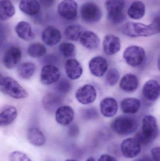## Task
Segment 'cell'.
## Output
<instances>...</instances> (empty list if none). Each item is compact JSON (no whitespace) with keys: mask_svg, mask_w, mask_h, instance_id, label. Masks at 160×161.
<instances>
[{"mask_svg":"<svg viewBox=\"0 0 160 161\" xmlns=\"http://www.w3.org/2000/svg\"><path fill=\"white\" fill-rule=\"evenodd\" d=\"M160 16H157L150 25L128 22L124 24L122 32L124 35L131 37H147L160 33Z\"/></svg>","mask_w":160,"mask_h":161,"instance_id":"cell-1","label":"cell"},{"mask_svg":"<svg viewBox=\"0 0 160 161\" xmlns=\"http://www.w3.org/2000/svg\"><path fill=\"white\" fill-rule=\"evenodd\" d=\"M159 129L157 120L152 115H146L142 120V132L137 133L135 139L141 145H147L157 139Z\"/></svg>","mask_w":160,"mask_h":161,"instance_id":"cell-2","label":"cell"},{"mask_svg":"<svg viewBox=\"0 0 160 161\" xmlns=\"http://www.w3.org/2000/svg\"><path fill=\"white\" fill-rule=\"evenodd\" d=\"M111 126L112 130L118 135L126 136L134 132L137 130L138 124L133 117L121 115L112 121Z\"/></svg>","mask_w":160,"mask_h":161,"instance_id":"cell-3","label":"cell"},{"mask_svg":"<svg viewBox=\"0 0 160 161\" xmlns=\"http://www.w3.org/2000/svg\"><path fill=\"white\" fill-rule=\"evenodd\" d=\"M105 7L108 12V19L114 24L122 23L126 17L123 13L125 7L124 0H107Z\"/></svg>","mask_w":160,"mask_h":161,"instance_id":"cell-4","label":"cell"},{"mask_svg":"<svg viewBox=\"0 0 160 161\" xmlns=\"http://www.w3.org/2000/svg\"><path fill=\"white\" fill-rule=\"evenodd\" d=\"M0 87L3 92L15 99H24L28 96L26 90L17 80L8 76L4 77L3 83Z\"/></svg>","mask_w":160,"mask_h":161,"instance_id":"cell-5","label":"cell"},{"mask_svg":"<svg viewBox=\"0 0 160 161\" xmlns=\"http://www.w3.org/2000/svg\"><path fill=\"white\" fill-rule=\"evenodd\" d=\"M123 57L129 65L135 68L143 63L145 58V52L142 47L133 45L127 47L125 50Z\"/></svg>","mask_w":160,"mask_h":161,"instance_id":"cell-6","label":"cell"},{"mask_svg":"<svg viewBox=\"0 0 160 161\" xmlns=\"http://www.w3.org/2000/svg\"><path fill=\"white\" fill-rule=\"evenodd\" d=\"M81 17L84 21L88 23L97 22L102 17V11L97 4L92 2L86 3L82 6Z\"/></svg>","mask_w":160,"mask_h":161,"instance_id":"cell-7","label":"cell"},{"mask_svg":"<svg viewBox=\"0 0 160 161\" xmlns=\"http://www.w3.org/2000/svg\"><path fill=\"white\" fill-rule=\"evenodd\" d=\"M21 58L22 52L20 48L17 46H10L4 54L3 63L7 69H11L18 66Z\"/></svg>","mask_w":160,"mask_h":161,"instance_id":"cell-8","label":"cell"},{"mask_svg":"<svg viewBox=\"0 0 160 161\" xmlns=\"http://www.w3.org/2000/svg\"><path fill=\"white\" fill-rule=\"evenodd\" d=\"M60 76L61 73L58 68L51 64H47L41 69L40 81L43 85H51L57 82Z\"/></svg>","mask_w":160,"mask_h":161,"instance_id":"cell-9","label":"cell"},{"mask_svg":"<svg viewBox=\"0 0 160 161\" xmlns=\"http://www.w3.org/2000/svg\"><path fill=\"white\" fill-rule=\"evenodd\" d=\"M76 99L81 104L88 105L95 100L97 92L95 87L90 84H85L76 91Z\"/></svg>","mask_w":160,"mask_h":161,"instance_id":"cell-10","label":"cell"},{"mask_svg":"<svg viewBox=\"0 0 160 161\" xmlns=\"http://www.w3.org/2000/svg\"><path fill=\"white\" fill-rule=\"evenodd\" d=\"M78 8L77 3L74 0H64L58 5L57 10L62 18L71 20L77 17Z\"/></svg>","mask_w":160,"mask_h":161,"instance_id":"cell-11","label":"cell"},{"mask_svg":"<svg viewBox=\"0 0 160 161\" xmlns=\"http://www.w3.org/2000/svg\"><path fill=\"white\" fill-rule=\"evenodd\" d=\"M142 146L134 138H128L122 142L121 152L127 158H133L137 157L142 150Z\"/></svg>","mask_w":160,"mask_h":161,"instance_id":"cell-12","label":"cell"},{"mask_svg":"<svg viewBox=\"0 0 160 161\" xmlns=\"http://www.w3.org/2000/svg\"><path fill=\"white\" fill-rule=\"evenodd\" d=\"M41 39L46 45L55 46L61 41L62 35L60 31L56 27L49 25L43 30L41 34Z\"/></svg>","mask_w":160,"mask_h":161,"instance_id":"cell-13","label":"cell"},{"mask_svg":"<svg viewBox=\"0 0 160 161\" xmlns=\"http://www.w3.org/2000/svg\"><path fill=\"white\" fill-rule=\"evenodd\" d=\"M107 60L101 56H96L89 61V68L91 74L96 77L103 76L108 69Z\"/></svg>","mask_w":160,"mask_h":161,"instance_id":"cell-14","label":"cell"},{"mask_svg":"<svg viewBox=\"0 0 160 161\" xmlns=\"http://www.w3.org/2000/svg\"><path fill=\"white\" fill-rule=\"evenodd\" d=\"M103 49L107 55H113L121 49V42L118 37L112 34L107 35L103 41Z\"/></svg>","mask_w":160,"mask_h":161,"instance_id":"cell-15","label":"cell"},{"mask_svg":"<svg viewBox=\"0 0 160 161\" xmlns=\"http://www.w3.org/2000/svg\"><path fill=\"white\" fill-rule=\"evenodd\" d=\"M55 113V120L62 125H69L74 119V111L70 106H60Z\"/></svg>","mask_w":160,"mask_h":161,"instance_id":"cell-16","label":"cell"},{"mask_svg":"<svg viewBox=\"0 0 160 161\" xmlns=\"http://www.w3.org/2000/svg\"><path fill=\"white\" fill-rule=\"evenodd\" d=\"M143 94L149 101H156L160 95L159 83L157 80H150L146 82L143 88Z\"/></svg>","mask_w":160,"mask_h":161,"instance_id":"cell-17","label":"cell"},{"mask_svg":"<svg viewBox=\"0 0 160 161\" xmlns=\"http://www.w3.org/2000/svg\"><path fill=\"white\" fill-rule=\"evenodd\" d=\"M65 69L68 77L71 80L79 79L83 73L81 65L74 58H69L66 60L65 64Z\"/></svg>","mask_w":160,"mask_h":161,"instance_id":"cell-18","label":"cell"},{"mask_svg":"<svg viewBox=\"0 0 160 161\" xmlns=\"http://www.w3.org/2000/svg\"><path fill=\"white\" fill-rule=\"evenodd\" d=\"M62 102V98L59 96L52 93H48L43 97L42 104L47 111L53 113L60 107Z\"/></svg>","mask_w":160,"mask_h":161,"instance_id":"cell-19","label":"cell"},{"mask_svg":"<svg viewBox=\"0 0 160 161\" xmlns=\"http://www.w3.org/2000/svg\"><path fill=\"white\" fill-rule=\"evenodd\" d=\"M15 31L20 38L25 41H30L35 38L31 25L25 21L19 22L15 27Z\"/></svg>","mask_w":160,"mask_h":161,"instance_id":"cell-20","label":"cell"},{"mask_svg":"<svg viewBox=\"0 0 160 161\" xmlns=\"http://www.w3.org/2000/svg\"><path fill=\"white\" fill-rule=\"evenodd\" d=\"M101 113L106 117H112L114 116L118 110V105L116 100L112 97L104 98L100 103Z\"/></svg>","mask_w":160,"mask_h":161,"instance_id":"cell-21","label":"cell"},{"mask_svg":"<svg viewBox=\"0 0 160 161\" xmlns=\"http://www.w3.org/2000/svg\"><path fill=\"white\" fill-rule=\"evenodd\" d=\"M81 44L89 50L96 49L99 45V38L96 34L92 31H86L82 34L80 38Z\"/></svg>","mask_w":160,"mask_h":161,"instance_id":"cell-22","label":"cell"},{"mask_svg":"<svg viewBox=\"0 0 160 161\" xmlns=\"http://www.w3.org/2000/svg\"><path fill=\"white\" fill-rule=\"evenodd\" d=\"M27 137L29 142L34 146H42L46 142L45 135L37 127L30 128L27 131Z\"/></svg>","mask_w":160,"mask_h":161,"instance_id":"cell-23","label":"cell"},{"mask_svg":"<svg viewBox=\"0 0 160 161\" xmlns=\"http://www.w3.org/2000/svg\"><path fill=\"white\" fill-rule=\"evenodd\" d=\"M139 86V80L136 75L128 74L124 75L120 82V88L127 92H132L137 90Z\"/></svg>","mask_w":160,"mask_h":161,"instance_id":"cell-24","label":"cell"},{"mask_svg":"<svg viewBox=\"0 0 160 161\" xmlns=\"http://www.w3.org/2000/svg\"><path fill=\"white\" fill-rule=\"evenodd\" d=\"M19 8L22 12L29 16H34L39 13L40 7L37 0H21Z\"/></svg>","mask_w":160,"mask_h":161,"instance_id":"cell-25","label":"cell"},{"mask_svg":"<svg viewBox=\"0 0 160 161\" xmlns=\"http://www.w3.org/2000/svg\"><path fill=\"white\" fill-rule=\"evenodd\" d=\"M140 99L134 97H129L124 99L121 103V110L126 114H134L139 112L141 108Z\"/></svg>","mask_w":160,"mask_h":161,"instance_id":"cell-26","label":"cell"},{"mask_svg":"<svg viewBox=\"0 0 160 161\" xmlns=\"http://www.w3.org/2000/svg\"><path fill=\"white\" fill-rule=\"evenodd\" d=\"M18 116V111L14 106H8L0 113V126L11 125Z\"/></svg>","mask_w":160,"mask_h":161,"instance_id":"cell-27","label":"cell"},{"mask_svg":"<svg viewBox=\"0 0 160 161\" xmlns=\"http://www.w3.org/2000/svg\"><path fill=\"white\" fill-rule=\"evenodd\" d=\"M36 70V67L34 63L25 62L19 64L17 68V73L21 79L28 80L34 75Z\"/></svg>","mask_w":160,"mask_h":161,"instance_id":"cell-28","label":"cell"},{"mask_svg":"<svg viewBox=\"0 0 160 161\" xmlns=\"http://www.w3.org/2000/svg\"><path fill=\"white\" fill-rule=\"evenodd\" d=\"M144 4L141 1H135L130 6L127 11L129 17L133 19H140L145 14Z\"/></svg>","mask_w":160,"mask_h":161,"instance_id":"cell-29","label":"cell"},{"mask_svg":"<svg viewBox=\"0 0 160 161\" xmlns=\"http://www.w3.org/2000/svg\"><path fill=\"white\" fill-rule=\"evenodd\" d=\"M15 7L8 0L0 1V20L5 21L12 18L15 14Z\"/></svg>","mask_w":160,"mask_h":161,"instance_id":"cell-30","label":"cell"},{"mask_svg":"<svg viewBox=\"0 0 160 161\" xmlns=\"http://www.w3.org/2000/svg\"><path fill=\"white\" fill-rule=\"evenodd\" d=\"M83 29L79 25H69L65 29V35L66 38L72 41H77L80 39L82 34Z\"/></svg>","mask_w":160,"mask_h":161,"instance_id":"cell-31","label":"cell"},{"mask_svg":"<svg viewBox=\"0 0 160 161\" xmlns=\"http://www.w3.org/2000/svg\"><path fill=\"white\" fill-rule=\"evenodd\" d=\"M47 49L43 44L34 43L30 44L27 49V53L33 58H38L46 54Z\"/></svg>","mask_w":160,"mask_h":161,"instance_id":"cell-32","label":"cell"},{"mask_svg":"<svg viewBox=\"0 0 160 161\" xmlns=\"http://www.w3.org/2000/svg\"><path fill=\"white\" fill-rule=\"evenodd\" d=\"M59 50L65 57L70 58L74 56L76 53L75 45L71 43L63 42L59 45Z\"/></svg>","mask_w":160,"mask_h":161,"instance_id":"cell-33","label":"cell"},{"mask_svg":"<svg viewBox=\"0 0 160 161\" xmlns=\"http://www.w3.org/2000/svg\"><path fill=\"white\" fill-rule=\"evenodd\" d=\"M120 77L119 72L114 68L109 70L106 75V80L108 85L111 86L115 85L118 82Z\"/></svg>","mask_w":160,"mask_h":161,"instance_id":"cell-34","label":"cell"},{"mask_svg":"<svg viewBox=\"0 0 160 161\" xmlns=\"http://www.w3.org/2000/svg\"><path fill=\"white\" fill-rule=\"evenodd\" d=\"M8 158L9 161H32L25 153L18 151L11 152Z\"/></svg>","mask_w":160,"mask_h":161,"instance_id":"cell-35","label":"cell"},{"mask_svg":"<svg viewBox=\"0 0 160 161\" xmlns=\"http://www.w3.org/2000/svg\"><path fill=\"white\" fill-rule=\"evenodd\" d=\"M71 86L70 82L66 79H61L56 85L57 91L62 94L69 92L71 89Z\"/></svg>","mask_w":160,"mask_h":161,"instance_id":"cell-36","label":"cell"},{"mask_svg":"<svg viewBox=\"0 0 160 161\" xmlns=\"http://www.w3.org/2000/svg\"><path fill=\"white\" fill-rule=\"evenodd\" d=\"M98 113L95 108H89L85 110L83 113V116L85 119H92L97 117Z\"/></svg>","mask_w":160,"mask_h":161,"instance_id":"cell-37","label":"cell"},{"mask_svg":"<svg viewBox=\"0 0 160 161\" xmlns=\"http://www.w3.org/2000/svg\"><path fill=\"white\" fill-rule=\"evenodd\" d=\"M68 133L70 137L77 136L79 133V127L76 125H71L69 129Z\"/></svg>","mask_w":160,"mask_h":161,"instance_id":"cell-38","label":"cell"},{"mask_svg":"<svg viewBox=\"0 0 160 161\" xmlns=\"http://www.w3.org/2000/svg\"><path fill=\"white\" fill-rule=\"evenodd\" d=\"M151 153L153 161H160V148L159 147L153 148L151 150Z\"/></svg>","mask_w":160,"mask_h":161,"instance_id":"cell-39","label":"cell"},{"mask_svg":"<svg viewBox=\"0 0 160 161\" xmlns=\"http://www.w3.org/2000/svg\"><path fill=\"white\" fill-rule=\"evenodd\" d=\"M6 38V34L4 28L0 25V48L4 43Z\"/></svg>","mask_w":160,"mask_h":161,"instance_id":"cell-40","label":"cell"},{"mask_svg":"<svg viewBox=\"0 0 160 161\" xmlns=\"http://www.w3.org/2000/svg\"><path fill=\"white\" fill-rule=\"evenodd\" d=\"M98 161H117L116 158L108 154H103L100 157Z\"/></svg>","mask_w":160,"mask_h":161,"instance_id":"cell-41","label":"cell"},{"mask_svg":"<svg viewBox=\"0 0 160 161\" xmlns=\"http://www.w3.org/2000/svg\"><path fill=\"white\" fill-rule=\"evenodd\" d=\"M43 6L46 8L51 7L53 5L55 0H39Z\"/></svg>","mask_w":160,"mask_h":161,"instance_id":"cell-42","label":"cell"},{"mask_svg":"<svg viewBox=\"0 0 160 161\" xmlns=\"http://www.w3.org/2000/svg\"><path fill=\"white\" fill-rule=\"evenodd\" d=\"M133 161H153V160L149 156H145L142 157V158L136 159Z\"/></svg>","mask_w":160,"mask_h":161,"instance_id":"cell-43","label":"cell"},{"mask_svg":"<svg viewBox=\"0 0 160 161\" xmlns=\"http://www.w3.org/2000/svg\"><path fill=\"white\" fill-rule=\"evenodd\" d=\"M4 77L1 73H0V87L3 85V83L4 80Z\"/></svg>","mask_w":160,"mask_h":161,"instance_id":"cell-44","label":"cell"},{"mask_svg":"<svg viewBox=\"0 0 160 161\" xmlns=\"http://www.w3.org/2000/svg\"><path fill=\"white\" fill-rule=\"evenodd\" d=\"M86 161H95V159L93 158H89L87 159V160Z\"/></svg>","mask_w":160,"mask_h":161,"instance_id":"cell-45","label":"cell"},{"mask_svg":"<svg viewBox=\"0 0 160 161\" xmlns=\"http://www.w3.org/2000/svg\"><path fill=\"white\" fill-rule=\"evenodd\" d=\"M65 161H78L75 159H67Z\"/></svg>","mask_w":160,"mask_h":161,"instance_id":"cell-46","label":"cell"}]
</instances>
